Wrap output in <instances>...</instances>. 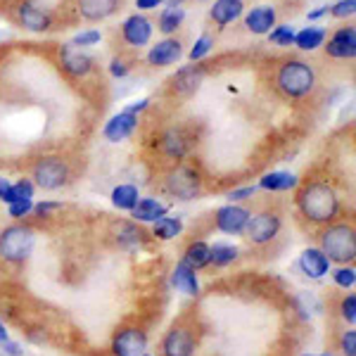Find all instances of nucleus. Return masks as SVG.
I'll list each match as a JSON object with an SVG mask.
<instances>
[{"label": "nucleus", "instance_id": "nucleus-1", "mask_svg": "<svg viewBox=\"0 0 356 356\" xmlns=\"http://www.w3.org/2000/svg\"><path fill=\"white\" fill-rule=\"evenodd\" d=\"M295 207L300 216L316 228H323L342 216L340 193L328 181H307L297 186Z\"/></svg>", "mask_w": 356, "mask_h": 356}, {"label": "nucleus", "instance_id": "nucleus-2", "mask_svg": "<svg viewBox=\"0 0 356 356\" xmlns=\"http://www.w3.org/2000/svg\"><path fill=\"white\" fill-rule=\"evenodd\" d=\"M275 88L288 100H302L316 90V69L304 60H285L275 69Z\"/></svg>", "mask_w": 356, "mask_h": 356}, {"label": "nucleus", "instance_id": "nucleus-3", "mask_svg": "<svg viewBox=\"0 0 356 356\" xmlns=\"http://www.w3.org/2000/svg\"><path fill=\"white\" fill-rule=\"evenodd\" d=\"M318 247L330 264L344 266L354 264L356 259V228L352 221H332L328 226L321 228L318 233Z\"/></svg>", "mask_w": 356, "mask_h": 356}, {"label": "nucleus", "instance_id": "nucleus-4", "mask_svg": "<svg viewBox=\"0 0 356 356\" xmlns=\"http://www.w3.org/2000/svg\"><path fill=\"white\" fill-rule=\"evenodd\" d=\"M36 231L26 223H10L0 231V261L22 266L33 252Z\"/></svg>", "mask_w": 356, "mask_h": 356}, {"label": "nucleus", "instance_id": "nucleus-5", "mask_svg": "<svg viewBox=\"0 0 356 356\" xmlns=\"http://www.w3.org/2000/svg\"><path fill=\"white\" fill-rule=\"evenodd\" d=\"M202 186H204L202 171L191 162H178L174 169L164 176V191L169 193L171 197L181 200V202L200 197Z\"/></svg>", "mask_w": 356, "mask_h": 356}, {"label": "nucleus", "instance_id": "nucleus-6", "mask_svg": "<svg viewBox=\"0 0 356 356\" xmlns=\"http://www.w3.org/2000/svg\"><path fill=\"white\" fill-rule=\"evenodd\" d=\"M69 176H72V169L60 154H43L38 157L31 166V181L36 188H41L45 193L60 191L69 183Z\"/></svg>", "mask_w": 356, "mask_h": 356}, {"label": "nucleus", "instance_id": "nucleus-7", "mask_svg": "<svg viewBox=\"0 0 356 356\" xmlns=\"http://www.w3.org/2000/svg\"><path fill=\"white\" fill-rule=\"evenodd\" d=\"M280 228H283V216H280V211L261 209V211H257V214L250 216L243 235L250 240L252 245L264 247V245L273 243V240L278 238Z\"/></svg>", "mask_w": 356, "mask_h": 356}, {"label": "nucleus", "instance_id": "nucleus-8", "mask_svg": "<svg viewBox=\"0 0 356 356\" xmlns=\"http://www.w3.org/2000/svg\"><path fill=\"white\" fill-rule=\"evenodd\" d=\"M195 352H197V332L186 321H176L159 342L162 356H195Z\"/></svg>", "mask_w": 356, "mask_h": 356}, {"label": "nucleus", "instance_id": "nucleus-9", "mask_svg": "<svg viewBox=\"0 0 356 356\" xmlns=\"http://www.w3.org/2000/svg\"><path fill=\"white\" fill-rule=\"evenodd\" d=\"M147 330L140 328V325H124L114 332L110 352L112 356H140L147 352Z\"/></svg>", "mask_w": 356, "mask_h": 356}, {"label": "nucleus", "instance_id": "nucleus-10", "mask_svg": "<svg viewBox=\"0 0 356 356\" xmlns=\"http://www.w3.org/2000/svg\"><path fill=\"white\" fill-rule=\"evenodd\" d=\"M252 211L243 204H223L214 214V228L226 235H243Z\"/></svg>", "mask_w": 356, "mask_h": 356}, {"label": "nucleus", "instance_id": "nucleus-11", "mask_svg": "<svg viewBox=\"0 0 356 356\" xmlns=\"http://www.w3.org/2000/svg\"><path fill=\"white\" fill-rule=\"evenodd\" d=\"M60 65L69 74V76L83 79V76H88V74L93 72L95 60L88 53H86L83 48H79V45L65 43L60 48Z\"/></svg>", "mask_w": 356, "mask_h": 356}, {"label": "nucleus", "instance_id": "nucleus-12", "mask_svg": "<svg viewBox=\"0 0 356 356\" xmlns=\"http://www.w3.org/2000/svg\"><path fill=\"white\" fill-rule=\"evenodd\" d=\"M157 147L164 157L181 162V159H186L193 150V138L188 136L186 129H166L164 134L159 136Z\"/></svg>", "mask_w": 356, "mask_h": 356}, {"label": "nucleus", "instance_id": "nucleus-13", "mask_svg": "<svg viewBox=\"0 0 356 356\" xmlns=\"http://www.w3.org/2000/svg\"><path fill=\"white\" fill-rule=\"evenodd\" d=\"M152 22L147 19L145 15H131L126 17V22L122 24V38L126 45H131V48H145V45H150L152 41Z\"/></svg>", "mask_w": 356, "mask_h": 356}, {"label": "nucleus", "instance_id": "nucleus-14", "mask_svg": "<svg viewBox=\"0 0 356 356\" xmlns=\"http://www.w3.org/2000/svg\"><path fill=\"white\" fill-rule=\"evenodd\" d=\"M325 53H328V57H332V60H354L356 57V29L352 24L337 29V31L328 38Z\"/></svg>", "mask_w": 356, "mask_h": 356}, {"label": "nucleus", "instance_id": "nucleus-15", "mask_svg": "<svg viewBox=\"0 0 356 356\" xmlns=\"http://www.w3.org/2000/svg\"><path fill=\"white\" fill-rule=\"evenodd\" d=\"M183 57V43L176 36H166L147 50V65L150 67H171Z\"/></svg>", "mask_w": 356, "mask_h": 356}, {"label": "nucleus", "instance_id": "nucleus-16", "mask_svg": "<svg viewBox=\"0 0 356 356\" xmlns=\"http://www.w3.org/2000/svg\"><path fill=\"white\" fill-rule=\"evenodd\" d=\"M204 76H207L204 67H200L197 62L186 65V67L178 69V72L174 74V79H171V90L181 97H188V95H193L200 86H202Z\"/></svg>", "mask_w": 356, "mask_h": 356}, {"label": "nucleus", "instance_id": "nucleus-17", "mask_svg": "<svg viewBox=\"0 0 356 356\" xmlns=\"http://www.w3.org/2000/svg\"><path fill=\"white\" fill-rule=\"evenodd\" d=\"M297 266H300V271L307 275V278L321 280L330 273L332 264L328 257L321 252V247H307L300 254V259H297Z\"/></svg>", "mask_w": 356, "mask_h": 356}, {"label": "nucleus", "instance_id": "nucleus-18", "mask_svg": "<svg viewBox=\"0 0 356 356\" xmlns=\"http://www.w3.org/2000/svg\"><path fill=\"white\" fill-rule=\"evenodd\" d=\"M17 22L26 29V31H33V33H45L50 26H53V17L50 13H45L43 8L33 3H22L17 8Z\"/></svg>", "mask_w": 356, "mask_h": 356}, {"label": "nucleus", "instance_id": "nucleus-19", "mask_svg": "<svg viewBox=\"0 0 356 356\" xmlns=\"http://www.w3.org/2000/svg\"><path fill=\"white\" fill-rule=\"evenodd\" d=\"M278 22V13L273 5H257L245 15V29L254 36H266Z\"/></svg>", "mask_w": 356, "mask_h": 356}, {"label": "nucleus", "instance_id": "nucleus-20", "mask_svg": "<svg viewBox=\"0 0 356 356\" xmlns=\"http://www.w3.org/2000/svg\"><path fill=\"white\" fill-rule=\"evenodd\" d=\"M136 129H138V114H131L124 110V112L114 114L110 122L105 124L102 136H105V140H110V143H122L126 138L134 136Z\"/></svg>", "mask_w": 356, "mask_h": 356}, {"label": "nucleus", "instance_id": "nucleus-21", "mask_svg": "<svg viewBox=\"0 0 356 356\" xmlns=\"http://www.w3.org/2000/svg\"><path fill=\"white\" fill-rule=\"evenodd\" d=\"M122 0H76V13L86 22H105L117 13Z\"/></svg>", "mask_w": 356, "mask_h": 356}, {"label": "nucleus", "instance_id": "nucleus-22", "mask_svg": "<svg viewBox=\"0 0 356 356\" xmlns=\"http://www.w3.org/2000/svg\"><path fill=\"white\" fill-rule=\"evenodd\" d=\"M243 13H245L243 0H214V5H211V10H209V19L219 29H226Z\"/></svg>", "mask_w": 356, "mask_h": 356}, {"label": "nucleus", "instance_id": "nucleus-23", "mask_svg": "<svg viewBox=\"0 0 356 356\" xmlns=\"http://www.w3.org/2000/svg\"><path fill=\"white\" fill-rule=\"evenodd\" d=\"M166 214H169V204L159 202L157 197H140L138 204L131 209V216H134L136 223H154Z\"/></svg>", "mask_w": 356, "mask_h": 356}, {"label": "nucleus", "instance_id": "nucleus-24", "mask_svg": "<svg viewBox=\"0 0 356 356\" xmlns=\"http://www.w3.org/2000/svg\"><path fill=\"white\" fill-rule=\"evenodd\" d=\"M171 285L183 292L188 297H197L200 295V280H197V271H193L191 266H186L183 261L176 264V268L171 271Z\"/></svg>", "mask_w": 356, "mask_h": 356}, {"label": "nucleus", "instance_id": "nucleus-25", "mask_svg": "<svg viewBox=\"0 0 356 356\" xmlns=\"http://www.w3.org/2000/svg\"><path fill=\"white\" fill-rule=\"evenodd\" d=\"M300 186V178L290 171H271V174L259 178V191L266 193H288V191H297Z\"/></svg>", "mask_w": 356, "mask_h": 356}, {"label": "nucleus", "instance_id": "nucleus-26", "mask_svg": "<svg viewBox=\"0 0 356 356\" xmlns=\"http://www.w3.org/2000/svg\"><path fill=\"white\" fill-rule=\"evenodd\" d=\"M114 235H117V245L122 250H136V247H143L147 240V233L143 231L140 226L129 221H119L114 223Z\"/></svg>", "mask_w": 356, "mask_h": 356}, {"label": "nucleus", "instance_id": "nucleus-27", "mask_svg": "<svg viewBox=\"0 0 356 356\" xmlns=\"http://www.w3.org/2000/svg\"><path fill=\"white\" fill-rule=\"evenodd\" d=\"M325 38H328V31L323 26H304L302 31L295 33V45L302 53H314L321 45H325Z\"/></svg>", "mask_w": 356, "mask_h": 356}, {"label": "nucleus", "instance_id": "nucleus-28", "mask_svg": "<svg viewBox=\"0 0 356 356\" xmlns=\"http://www.w3.org/2000/svg\"><path fill=\"white\" fill-rule=\"evenodd\" d=\"M181 261L186 264V266H191L193 271H202V268L209 266V243H204V240H193V243L186 247V252H183Z\"/></svg>", "mask_w": 356, "mask_h": 356}, {"label": "nucleus", "instance_id": "nucleus-29", "mask_svg": "<svg viewBox=\"0 0 356 356\" xmlns=\"http://www.w3.org/2000/svg\"><path fill=\"white\" fill-rule=\"evenodd\" d=\"M183 233V219L181 216H162L152 223V235L162 243H169V240H176L178 235Z\"/></svg>", "mask_w": 356, "mask_h": 356}, {"label": "nucleus", "instance_id": "nucleus-30", "mask_svg": "<svg viewBox=\"0 0 356 356\" xmlns=\"http://www.w3.org/2000/svg\"><path fill=\"white\" fill-rule=\"evenodd\" d=\"M238 257H240V250L235 245H228V243L209 245V266H214V268L231 266L233 261H238Z\"/></svg>", "mask_w": 356, "mask_h": 356}, {"label": "nucleus", "instance_id": "nucleus-31", "mask_svg": "<svg viewBox=\"0 0 356 356\" xmlns=\"http://www.w3.org/2000/svg\"><path fill=\"white\" fill-rule=\"evenodd\" d=\"M110 197H112V204L117 207L119 211H131L138 204V200H140V193H138V188L134 183H119Z\"/></svg>", "mask_w": 356, "mask_h": 356}, {"label": "nucleus", "instance_id": "nucleus-32", "mask_svg": "<svg viewBox=\"0 0 356 356\" xmlns=\"http://www.w3.org/2000/svg\"><path fill=\"white\" fill-rule=\"evenodd\" d=\"M183 22H186V10L183 8H164L162 13H159L157 29L166 38V36H174L178 29L183 26Z\"/></svg>", "mask_w": 356, "mask_h": 356}, {"label": "nucleus", "instance_id": "nucleus-33", "mask_svg": "<svg viewBox=\"0 0 356 356\" xmlns=\"http://www.w3.org/2000/svg\"><path fill=\"white\" fill-rule=\"evenodd\" d=\"M33 195H36V186H33L31 178H19V181H15L13 186H10L5 204L19 202V200H33Z\"/></svg>", "mask_w": 356, "mask_h": 356}, {"label": "nucleus", "instance_id": "nucleus-34", "mask_svg": "<svg viewBox=\"0 0 356 356\" xmlns=\"http://www.w3.org/2000/svg\"><path fill=\"white\" fill-rule=\"evenodd\" d=\"M295 26L290 24H275L271 31L266 33L268 41L273 45H278V48H290V45H295Z\"/></svg>", "mask_w": 356, "mask_h": 356}, {"label": "nucleus", "instance_id": "nucleus-35", "mask_svg": "<svg viewBox=\"0 0 356 356\" xmlns=\"http://www.w3.org/2000/svg\"><path fill=\"white\" fill-rule=\"evenodd\" d=\"M330 278H332V283H335L337 288L352 290L354 285H356V268H354V264H344V266H337L335 271L330 268Z\"/></svg>", "mask_w": 356, "mask_h": 356}, {"label": "nucleus", "instance_id": "nucleus-36", "mask_svg": "<svg viewBox=\"0 0 356 356\" xmlns=\"http://www.w3.org/2000/svg\"><path fill=\"white\" fill-rule=\"evenodd\" d=\"M211 48H214V36H211V33H202V36L195 41L188 57H191V62H202L204 57L211 53Z\"/></svg>", "mask_w": 356, "mask_h": 356}, {"label": "nucleus", "instance_id": "nucleus-37", "mask_svg": "<svg viewBox=\"0 0 356 356\" xmlns=\"http://www.w3.org/2000/svg\"><path fill=\"white\" fill-rule=\"evenodd\" d=\"M337 312H340V318L344 323H347L349 328H354V323H356V295L354 292H349V295L342 297Z\"/></svg>", "mask_w": 356, "mask_h": 356}, {"label": "nucleus", "instance_id": "nucleus-38", "mask_svg": "<svg viewBox=\"0 0 356 356\" xmlns=\"http://www.w3.org/2000/svg\"><path fill=\"white\" fill-rule=\"evenodd\" d=\"M33 204H36L33 200H19V202L8 204V216L15 221H24L26 216L33 214Z\"/></svg>", "mask_w": 356, "mask_h": 356}, {"label": "nucleus", "instance_id": "nucleus-39", "mask_svg": "<svg viewBox=\"0 0 356 356\" xmlns=\"http://www.w3.org/2000/svg\"><path fill=\"white\" fill-rule=\"evenodd\" d=\"M337 349H340V356H356V330H342L340 337H337Z\"/></svg>", "mask_w": 356, "mask_h": 356}, {"label": "nucleus", "instance_id": "nucleus-40", "mask_svg": "<svg viewBox=\"0 0 356 356\" xmlns=\"http://www.w3.org/2000/svg\"><path fill=\"white\" fill-rule=\"evenodd\" d=\"M330 17L335 19H347V17L356 15V0H337L335 5H330Z\"/></svg>", "mask_w": 356, "mask_h": 356}, {"label": "nucleus", "instance_id": "nucleus-41", "mask_svg": "<svg viewBox=\"0 0 356 356\" xmlns=\"http://www.w3.org/2000/svg\"><path fill=\"white\" fill-rule=\"evenodd\" d=\"M100 38H102V33L97 31V29H88V31L76 33V36H74L69 43L79 45V48H90V45H97V43H100Z\"/></svg>", "mask_w": 356, "mask_h": 356}, {"label": "nucleus", "instance_id": "nucleus-42", "mask_svg": "<svg viewBox=\"0 0 356 356\" xmlns=\"http://www.w3.org/2000/svg\"><path fill=\"white\" fill-rule=\"evenodd\" d=\"M60 209H62V202H55V200H43V202L33 204V214H36L38 219H50V216Z\"/></svg>", "mask_w": 356, "mask_h": 356}, {"label": "nucleus", "instance_id": "nucleus-43", "mask_svg": "<svg viewBox=\"0 0 356 356\" xmlns=\"http://www.w3.org/2000/svg\"><path fill=\"white\" fill-rule=\"evenodd\" d=\"M257 191H259V188H257V186H243V188H233V191L228 193L226 197H228V202H231V204H235V202H245V200H252V197H254Z\"/></svg>", "mask_w": 356, "mask_h": 356}, {"label": "nucleus", "instance_id": "nucleus-44", "mask_svg": "<svg viewBox=\"0 0 356 356\" xmlns=\"http://www.w3.org/2000/svg\"><path fill=\"white\" fill-rule=\"evenodd\" d=\"M129 72H131V65L124 60V57H114V60L110 62V74L114 79H124Z\"/></svg>", "mask_w": 356, "mask_h": 356}, {"label": "nucleus", "instance_id": "nucleus-45", "mask_svg": "<svg viewBox=\"0 0 356 356\" xmlns=\"http://www.w3.org/2000/svg\"><path fill=\"white\" fill-rule=\"evenodd\" d=\"M3 352L8 354V356H24V349H22V344L19 342H15V340H5L3 344Z\"/></svg>", "mask_w": 356, "mask_h": 356}, {"label": "nucleus", "instance_id": "nucleus-46", "mask_svg": "<svg viewBox=\"0 0 356 356\" xmlns=\"http://www.w3.org/2000/svg\"><path fill=\"white\" fill-rule=\"evenodd\" d=\"M159 5H164V0H136V8L143 10V13H150V10H157Z\"/></svg>", "mask_w": 356, "mask_h": 356}, {"label": "nucleus", "instance_id": "nucleus-47", "mask_svg": "<svg viewBox=\"0 0 356 356\" xmlns=\"http://www.w3.org/2000/svg\"><path fill=\"white\" fill-rule=\"evenodd\" d=\"M147 107H150V100H147V97H143V100H136L134 105L126 107V112H131V114H140V112H145Z\"/></svg>", "mask_w": 356, "mask_h": 356}, {"label": "nucleus", "instance_id": "nucleus-48", "mask_svg": "<svg viewBox=\"0 0 356 356\" xmlns=\"http://www.w3.org/2000/svg\"><path fill=\"white\" fill-rule=\"evenodd\" d=\"M330 13V5H318L316 10H312V13L307 15V19L309 22H316V19H321V17H325Z\"/></svg>", "mask_w": 356, "mask_h": 356}, {"label": "nucleus", "instance_id": "nucleus-49", "mask_svg": "<svg viewBox=\"0 0 356 356\" xmlns=\"http://www.w3.org/2000/svg\"><path fill=\"white\" fill-rule=\"evenodd\" d=\"M10 186H13V183H10L5 176H0V202H5V197H8Z\"/></svg>", "mask_w": 356, "mask_h": 356}, {"label": "nucleus", "instance_id": "nucleus-50", "mask_svg": "<svg viewBox=\"0 0 356 356\" xmlns=\"http://www.w3.org/2000/svg\"><path fill=\"white\" fill-rule=\"evenodd\" d=\"M5 340H10V335H8V328H5V323L0 321V344H3Z\"/></svg>", "mask_w": 356, "mask_h": 356}, {"label": "nucleus", "instance_id": "nucleus-51", "mask_svg": "<svg viewBox=\"0 0 356 356\" xmlns=\"http://www.w3.org/2000/svg\"><path fill=\"white\" fill-rule=\"evenodd\" d=\"M183 3H186V0H164L166 8H183Z\"/></svg>", "mask_w": 356, "mask_h": 356}, {"label": "nucleus", "instance_id": "nucleus-52", "mask_svg": "<svg viewBox=\"0 0 356 356\" xmlns=\"http://www.w3.org/2000/svg\"><path fill=\"white\" fill-rule=\"evenodd\" d=\"M304 356H337L335 352H321V354H304Z\"/></svg>", "mask_w": 356, "mask_h": 356}, {"label": "nucleus", "instance_id": "nucleus-53", "mask_svg": "<svg viewBox=\"0 0 356 356\" xmlns=\"http://www.w3.org/2000/svg\"><path fill=\"white\" fill-rule=\"evenodd\" d=\"M140 356H152V354H150V352H145V354H140Z\"/></svg>", "mask_w": 356, "mask_h": 356}, {"label": "nucleus", "instance_id": "nucleus-54", "mask_svg": "<svg viewBox=\"0 0 356 356\" xmlns=\"http://www.w3.org/2000/svg\"><path fill=\"white\" fill-rule=\"evenodd\" d=\"M202 3H207V0H202Z\"/></svg>", "mask_w": 356, "mask_h": 356}]
</instances>
